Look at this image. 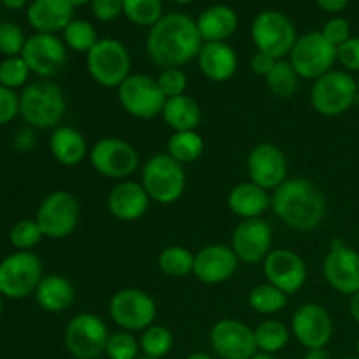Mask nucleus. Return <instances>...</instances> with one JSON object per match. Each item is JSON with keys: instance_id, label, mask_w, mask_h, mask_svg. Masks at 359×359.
<instances>
[{"instance_id": "56", "label": "nucleus", "mask_w": 359, "mask_h": 359, "mask_svg": "<svg viewBox=\"0 0 359 359\" xmlns=\"http://www.w3.org/2000/svg\"><path fill=\"white\" fill-rule=\"evenodd\" d=\"M251 359H276L273 354H265V353H256Z\"/></svg>"}, {"instance_id": "57", "label": "nucleus", "mask_w": 359, "mask_h": 359, "mask_svg": "<svg viewBox=\"0 0 359 359\" xmlns=\"http://www.w3.org/2000/svg\"><path fill=\"white\" fill-rule=\"evenodd\" d=\"M170 2L181 4V6H186V4H191V2H195V0H170Z\"/></svg>"}, {"instance_id": "50", "label": "nucleus", "mask_w": 359, "mask_h": 359, "mask_svg": "<svg viewBox=\"0 0 359 359\" xmlns=\"http://www.w3.org/2000/svg\"><path fill=\"white\" fill-rule=\"evenodd\" d=\"M316 4H318L319 9H323L325 13L337 14V13H342V11L346 9L349 0H316Z\"/></svg>"}, {"instance_id": "61", "label": "nucleus", "mask_w": 359, "mask_h": 359, "mask_svg": "<svg viewBox=\"0 0 359 359\" xmlns=\"http://www.w3.org/2000/svg\"><path fill=\"white\" fill-rule=\"evenodd\" d=\"M137 359H153V358H147V356H139Z\"/></svg>"}, {"instance_id": "48", "label": "nucleus", "mask_w": 359, "mask_h": 359, "mask_svg": "<svg viewBox=\"0 0 359 359\" xmlns=\"http://www.w3.org/2000/svg\"><path fill=\"white\" fill-rule=\"evenodd\" d=\"M37 144V137H35V130L32 126H25L14 133L13 147L18 153H30Z\"/></svg>"}, {"instance_id": "7", "label": "nucleus", "mask_w": 359, "mask_h": 359, "mask_svg": "<svg viewBox=\"0 0 359 359\" xmlns=\"http://www.w3.org/2000/svg\"><path fill=\"white\" fill-rule=\"evenodd\" d=\"M42 277V259L34 251L11 252L0 262V294L9 300L32 297Z\"/></svg>"}, {"instance_id": "59", "label": "nucleus", "mask_w": 359, "mask_h": 359, "mask_svg": "<svg viewBox=\"0 0 359 359\" xmlns=\"http://www.w3.org/2000/svg\"><path fill=\"white\" fill-rule=\"evenodd\" d=\"M356 351H358V356H359V339H358V342H356Z\"/></svg>"}, {"instance_id": "35", "label": "nucleus", "mask_w": 359, "mask_h": 359, "mask_svg": "<svg viewBox=\"0 0 359 359\" xmlns=\"http://www.w3.org/2000/svg\"><path fill=\"white\" fill-rule=\"evenodd\" d=\"M158 269L163 276L181 279L193 273L195 255L182 245H168L158 255Z\"/></svg>"}, {"instance_id": "22", "label": "nucleus", "mask_w": 359, "mask_h": 359, "mask_svg": "<svg viewBox=\"0 0 359 359\" xmlns=\"http://www.w3.org/2000/svg\"><path fill=\"white\" fill-rule=\"evenodd\" d=\"M238 262L233 249L226 244H210L200 249L195 255L193 276L207 286L224 284L237 273Z\"/></svg>"}, {"instance_id": "37", "label": "nucleus", "mask_w": 359, "mask_h": 359, "mask_svg": "<svg viewBox=\"0 0 359 359\" xmlns=\"http://www.w3.org/2000/svg\"><path fill=\"white\" fill-rule=\"evenodd\" d=\"M62 34L67 49L76 53H84V55H88L95 48V44L100 41L97 28L86 20H72Z\"/></svg>"}, {"instance_id": "40", "label": "nucleus", "mask_w": 359, "mask_h": 359, "mask_svg": "<svg viewBox=\"0 0 359 359\" xmlns=\"http://www.w3.org/2000/svg\"><path fill=\"white\" fill-rule=\"evenodd\" d=\"M44 238L35 219H20L9 231V242L16 251H34Z\"/></svg>"}, {"instance_id": "25", "label": "nucleus", "mask_w": 359, "mask_h": 359, "mask_svg": "<svg viewBox=\"0 0 359 359\" xmlns=\"http://www.w3.org/2000/svg\"><path fill=\"white\" fill-rule=\"evenodd\" d=\"M228 209L241 221L262 219L272 209V193L252 181L238 182L228 193Z\"/></svg>"}, {"instance_id": "21", "label": "nucleus", "mask_w": 359, "mask_h": 359, "mask_svg": "<svg viewBox=\"0 0 359 359\" xmlns=\"http://www.w3.org/2000/svg\"><path fill=\"white\" fill-rule=\"evenodd\" d=\"M249 181L262 186L266 191H273L287 179V158L279 146L262 142L248 154Z\"/></svg>"}, {"instance_id": "49", "label": "nucleus", "mask_w": 359, "mask_h": 359, "mask_svg": "<svg viewBox=\"0 0 359 359\" xmlns=\"http://www.w3.org/2000/svg\"><path fill=\"white\" fill-rule=\"evenodd\" d=\"M276 63H277V60L272 58L270 55H265V53H262V51H256L255 55L251 56L249 67H251V70L255 76L263 77V79H265V77L272 72V69L276 67Z\"/></svg>"}, {"instance_id": "2", "label": "nucleus", "mask_w": 359, "mask_h": 359, "mask_svg": "<svg viewBox=\"0 0 359 359\" xmlns=\"http://www.w3.org/2000/svg\"><path fill=\"white\" fill-rule=\"evenodd\" d=\"M272 210L291 230L314 231L325 221L328 202L312 179L287 177L272 191Z\"/></svg>"}, {"instance_id": "55", "label": "nucleus", "mask_w": 359, "mask_h": 359, "mask_svg": "<svg viewBox=\"0 0 359 359\" xmlns=\"http://www.w3.org/2000/svg\"><path fill=\"white\" fill-rule=\"evenodd\" d=\"M74 7H81V6H90L93 0H69Z\"/></svg>"}, {"instance_id": "11", "label": "nucleus", "mask_w": 359, "mask_h": 359, "mask_svg": "<svg viewBox=\"0 0 359 359\" xmlns=\"http://www.w3.org/2000/svg\"><path fill=\"white\" fill-rule=\"evenodd\" d=\"M251 39L256 51L270 55L276 60H284L293 51L297 42V28L293 21L279 11H262L252 20Z\"/></svg>"}, {"instance_id": "45", "label": "nucleus", "mask_w": 359, "mask_h": 359, "mask_svg": "<svg viewBox=\"0 0 359 359\" xmlns=\"http://www.w3.org/2000/svg\"><path fill=\"white\" fill-rule=\"evenodd\" d=\"M20 116V95L0 84V126L9 125Z\"/></svg>"}, {"instance_id": "20", "label": "nucleus", "mask_w": 359, "mask_h": 359, "mask_svg": "<svg viewBox=\"0 0 359 359\" xmlns=\"http://www.w3.org/2000/svg\"><path fill=\"white\" fill-rule=\"evenodd\" d=\"M230 248L238 262L245 265H258L265 262L273 249V230L265 219H245L235 226Z\"/></svg>"}, {"instance_id": "27", "label": "nucleus", "mask_w": 359, "mask_h": 359, "mask_svg": "<svg viewBox=\"0 0 359 359\" xmlns=\"http://www.w3.org/2000/svg\"><path fill=\"white\" fill-rule=\"evenodd\" d=\"M39 307L49 314H62L76 302V287L62 273H48L42 277L34 293Z\"/></svg>"}, {"instance_id": "23", "label": "nucleus", "mask_w": 359, "mask_h": 359, "mask_svg": "<svg viewBox=\"0 0 359 359\" xmlns=\"http://www.w3.org/2000/svg\"><path fill=\"white\" fill-rule=\"evenodd\" d=\"M151 198L139 181H119L107 196V209L114 219L133 223L146 216Z\"/></svg>"}, {"instance_id": "18", "label": "nucleus", "mask_w": 359, "mask_h": 359, "mask_svg": "<svg viewBox=\"0 0 359 359\" xmlns=\"http://www.w3.org/2000/svg\"><path fill=\"white\" fill-rule=\"evenodd\" d=\"M263 273L266 283L279 287L287 297L297 294L309 279L305 259L287 248H276L270 251L263 262Z\"/></svg>"}, {"instance_id": "14", "label": "nucleus", "mask_w": 359, "mask_h": 359, "mask_svg": "<svg viewBox=\"0 0 359 359\" xmlns=\"http://www.w3.org/2000/svg\"><path fill=\"white\" fill-rule=\"evenodd\" d=\"M290 63L302 79L316 81L333 70L337 63V48L326 41L321 30L309 32L297 39L293 51L290 53Z\"/></svg>"}, {"instance_id": "31", "label": "nucleus", "mask_w": 359, "mask_h": 359, "mask_svg": "<svg viewBox=\"0 0 359 359\" xmlns=\"http://www.w3.org/2000/svg\"><path fill=\"white\" fill-rule=\"evenodd\" d=\"M205 149L203 137L196 130L189 132H172L167 140V154L181 165L195 163Z\"/></svg>"}, {"instance_id": "38", "label": "nucleus", "mask_w": 359, "mask_h": 359, "mask_svg": "<svg viewBox=\"0 0 359 359\" xmlns=\"http://www.w3.org/2000/svg\"><path fill=\"white\" fill-rule=\"evenodd\" d=\"M123 14L137 27H153L163 18L161 0H123Z\"/></svg>"}, {"instance_id": "34", "label": "nucleus", "mask_w": 359, "mask_h": 359, "mask_svg": "<svg viewBox=\"0 0 359 359\" xmlns=\"http://www.w3.org/2000/svg\"><path fill=\"white\" fill-rule=\"evenodd\" d=\"M290 302L284 291H280L279 287L272 286L269 283L258 284V286L252 287L248 294V304L256 314L262 316H273L279 314L280 311H284Z\"/></svg>"}, {"instance_id": "17", "label": "nucleus", "mask_w": 359, "mask_h": 359, "mask_svg": "<svg viewBox=\"0 0 359 359\" xmlns=\"http://www.w3.org/2000/svg\"><path fill=\"white\" fill-rule=\"evenodd\" d=\"M21 56L39 79H51L62 72L69 55L65 42L58 35L34 34L27 39Z\"/></svg>"}, {"instance_id": "32", "label": "nucleus", "mask_w": 359, "mask_h": 359, "mask_svg": "<svg viewBox=\"0 0 359 359\" xmlns=\"http://www.w3.org/2000/svg\"><path fill=\"white\" fill-rule=\"evenodd\" d=\"M291 330L277 319H265L255 328V340L258 353L273 354L284 349L290 344Z\"/></svg>"}, {"instance_id": "3", "label": "nucleus", "mask_w": 359, "mask_h": 359, "mask_svg": "<svg viewBox=\"0 0 359 359\" xmlns=\"http://www.w3.org/2000/svg\"><path fill=\"white\" fill-rule=\"evenodd\" d=\"M67 114V97L49 79L28 83L20 93V118L34 130H55Z\"/></svg>"}, {"instance_id": "33", "label": "nucleus", "mask_w": 359, "mask_h": 359, "mask_svg": "<svg viewBox=\"0 0 359 359\" xmlns=\"http://www.w3.org/2000/svg\"><path fill=\"white\" fill-rule=\"evenodd\" d=\"M302 77L298 76L297 70L290 63V60H277L276 67L272 72L265 77L266 88L273 97L280 98V100H290L300 90Z\"/></svg>"}, {"instance_id": "53", "label": "nucleus", "mask_w": 359, "mask_h": 359, "mask_svg": "<svg viewBox=\"0 0 359 359\" xmlns=\"http://www.w3.org/2000/svg\"><path fill=\"white\" fill-rule=\"evenodd\" d=\"M2 2V6L6 7V9H11V11H21L25 9V7H28V0H0Z\"/></svg>"}, {"instance_id": "43", "label": "nucleus", "mask_w": 359, "mask_h": 359, "mask_svg": "<svg viewBox=\"0 0 359 359\" xmlns=\"http://www.w3.org/2000/svg\"><path fill=\"white\" fill-rule=\"evenodd\" d=\"M158 86H160L161 93L165 98H174L186 95V88H188V76L182 69H163L160 76L156 77Z\"/></svg>"}, {"instance_id": "4", "label": "nucleus", "mask_w": 359, "mask_h": 359, "mask_svg": "<svg viewBox=\"0 0 359 359\" xmlns=\"http://www.w3.org/2000/svg\"><path fill=\"white\" fill-rule=\"evenodd\" d=\"M140 184L149 195L151 202L172 205L184 195V165L175 161L167 153L153 154L140 168Z\"/></svg>"}, {"instance_id": "16", "label": "nucleus", "mask_w": 359, "mask_h": 359, "mask_svg": "<svg viewBox=\"0 0 359 359\" xmlns=\"http://www.w3.org/2000/svg\"><path fill=\"white\" fill-rule=\"evenodd\" d=\"M291 333L305 349H326L332 342L335 325L323 305L304 304L294 311L291 319Z\"/></svg>"}, {"instance_id": "6", "label": "nucleus", "mask_w": 359, "mask_h": 359, "mask_svg": "<svg viewBox=\"0 0 359 359\" xmlns=\"http://www.w3.org/2000/svg\"><path fill=\"white\" fill-rule=\"evenodd\" d=\"M358 86L353 74L333 69L312 83L311 104L325 118L346 114L358 100Z\"/></svg>"}, {"instance_id": "58", "label": "nucleus", "mask_w": 359, "mask_h": 359, "mask_svg": "<svg viewBox=\"0 0 359 359\" xmlns=\"http://www.w3.org/2000/svg\"><path fill=\"white\" fill-rule=\"evenodd\" d=\"M2 314H4V297L0 294V318H2Z\"/></svg>"}, {"instance_id": "13", "label": "nucleus", "mask_w": 359, "mask_h": 359, "mask_svg": "<svg viewBox=\"0 0 359 359\" xmlns=\"http://www.w3.org/2000/svg\"><path fill=\"white\" fill-rule=\"evenodd\" d=\"M116 93L123 111L132 118L144 119V121L161 116L167 102L158 86L156 77L147 74H130L116 90Z\"/></svg>"}, {"instance_id": "39", "label": "nucleus", "mask_w": 359, "mask_h": 359, "mask_svg": "<svg viewBox=\"0 0 359 359\" xmlns=\"http://www.w3.org/2000/svg\"><path fill=\"white\" fill-rule=\"evenodd\" d=\"M32 76V70L28 69L23 56H9L2 58L0 62V84L9 90H23L28 84Z\"/></svg>"}, {"instance_id": "9", "label": "nucleus", "mask_w": 359, "mask_h": 359, "mask_svg": "<svg viewBox=\"0 0 359 359\" xmlns=\"http://www.w3.org/2000/svg\"><path fill=\"white\" fill-rule=\"evenodd\" d=\"M90 165L97 174L114 181H126L140 167L139 151L125 139L102 137L90 147Z\"/></svg>"}, {"instance_id": "51", "label": "nucleus", "mask_w": 359, "mask_h": 359, "mask_svg": "<svg viewBox=\"0 0 359 359\" xmlns=\"http://www.w3.org/2000/svg\"><path fill=\"white\" fill-rule=\"evenodd\" d=\"M349 314L353 318V321L359 325V293L349 297Z\"/></svg>"}, {"instance_id": "42", "label": "nucleus", "mask_w": 359, "mask_h": 359, "mask_svg": "<svg viewBox=\"0 0 359 359\" xmlns=\"http://www.w3.org/2000/svg\"><path fill=\"white\" fill-rule=\"evenodd\" d=\"M27 39L23 28L14 21H0V55L4 58L21 56Z\"/></svg>"}, {"instance_id": "19", "label": "nucleus", "mask_w": 359, "mask_h": 359, "mask_svg": "<svg viewBox=\"0 0 359 359\" xmlns=\"http://www.w3.org/2000/svg\"><path fill=\"white\" fill-rule=\"evenodd\" d=\"M209 342L221 359H251L258 353L255 330L238 319H221L210 328Z\"/></svg>"}, {"instance_id": "29", "label": "nucleus", "mask_w": 359, "mask_h": 359, "mask_svg": "<svg viewBox=\"0 0 359 359\" xmlns=\"http://www.w3.org/2000/svg\"><path fill=\"white\" fill-rule=\"evenodd\" d=\"M196 28L203 42H226L238 28V16L230 6L216 4L196 18Z\"/></svg>"}, {"instance_id": "12", "label": "nucleus", "mask_w": 359, "mask_h": 359, "mask_svg": "<svg viewBox=\"0 0 359 359\" xmlns=\"http://www.w3.org/2000/svg\"><path fill=\"white\" fill-rule=\"evenodd\" d=\"M109 337L111 333L100 316L81 312L67 323L63 344L76 359H97L105 354Z\"/></svg>"}, {"instance_id": "28", "label": "nucleus", "mask_w": 359, "mask_h": 359, "mask_svg": "<svg viewBox=\"0 0 359 359\" xmlns=\"http://www.w3.org/2000/svg\"><path fill=\"white\" fill-rule=\"evenodd\" d=\"M49 151L63 167H77L90 156L86 137L69 125H60L53 130L49 137Z\"/></svg>"}, {"instance_id": "8", "label": "nucleus", "mask_w": 359, "mask_h": 359, "mask_svg": "<svg viewBox=\"0 0 359 359\" xmlns=\"http://www.w3.org/2000/svg\"><path fill=\"white\" fill-rule=\"evenodd\" d=\"M35 221L44 238L63 241L76 231L81 219L79 200L65 189H56L46 195L35 210Z\"/></svg>"}, {"instance_id": "44", "label": "nucleus", "mask_w": 359, "mask_h": 359, "mask_svg": "<svg viewBox=\"0 0 359 359\" xmlns=\"http://www.w3.org/2000/svg\"><path fill=\"white\" fill-rule=\"evenodd\" d=\"M321 34L325 35L326 41H328L330 44L335 46V48H339V46H342L344 42H347L353 37V35H351L349 21L342 16H335L332 18V20L326 21Z\"/></svg>"}, {"instance_id": "26", "label": "nucleus", "mask_w": 359, "mask_h": 359, "mask_svg": "<svg viewBox=\"0 0 359 359\" xmlns=\"http://www.w3.org/2000/svg\"><path fill=\"white\" fill-rule=\"evenodd\" d=\"M196 63L209 81L226 83L237 74L238 56L228 42H203Z\"/></svg>"}, {"instance_id": "30", "label": "nucleus", "mask_w": 359, "mask_h": 359, "mask_svg": "<svg viewBox=\"0 0 359 359\" xmlns=\"http://www.w3.org/2000/svg\"><path fill=\"white\" fill-rule=\"evenodd\" d=\"M161 118L172 132H189L198 128L202 121V109L195 98L189 95H181V97L167 98Z\"/></svg>"}, {"instance_id": "41", "label": "nucleus", "mask_w": 359, "mask_h": 359, "mask_svg": "<svg viewBox=\"0 0 359 359\" xmlns=\"http://www.w3.org/2000/svg\"><path fill=\"white\" fill-rule=\"evenodd\" d=\"M140 353V344L133 333L119 330V332L111 333L109 337L105 354L109 359H137Z\"/></svg>"}, {"instance_id": "24", "label": "nucleus", "mask_w": 359, "mask_h": 359, "mask_svg": "<svg viewBox=\"0 0 359 359\" xmlns=\"http://www.w3.org/2000/svg\"><path fill=\"white\" fill-rule=\"evenodd\" d=\"M74 9L69 0H32L27 7V20L35 34L56 35L74 20Z\"/></svg>"}, {"instance_id": "47", "label": "nucleus", "mask_w": 359, "mask_h": 359, "mask_svg": "<svg viewBox=\"0 0 359 359\" xmlns=\"http://www.w3.org/2000/svg\"><path fill=\"white\" fill-rule=\"evenodd\" d=\"M90 7L93 16L102 23L116 21L123 14V0H93Z\"/></svg>"}, {"instance_id": "54", "label": "nucleus", "mask_w": 359, "mask_h": 359, "mask_svg": "<svg viewBox=\"0 0 359 359\" xmlns=\"http://www.w3.org/2000/svg\"><path fill=\"white\" fill-rule=\"evenodd\" d=\"M186 359H212V358L205 353H191Z\"/></svg>"}, {"instance_id": "1", "label": "nucleus", "mask_w": 359, "mask_h": 359, "mask_svg": "<svg viewBox=\"0 0 359 359\" xmlns=\"http://www.w3.org/2000/svg\"><path fill=\"white\" fill-rule=\"evenodd\" d=\"M202 46L196 21L182 13L163 14L146 35L147 58L161 70L188 65L196 60Z\"/></svg>"}, {"instance_id": "10", "label": "nucleus", "mask_w": 359, "mask_h": 359, "mask_svg": "<svg viewBox=\"0 0 359 359\" xmlns=\"http://www.w3.org/2000/svg\"><path fill=\"white\" fill-rule=\"evenodd\" d=\"M156 302L147 291L139 287H123L109 300V316L119 330L130 333H142L154 325Z\"/></svg>"}, {"instance_id": "46", "label": "nucleus", "mask_w": 359, "mask_h": 359, "mask_svg": "<svg viewBox=\"0 0 359 359\" xmlns=\"http://www.w3.org/2000/svg\"><path fill=\"white\" fill-rule=\"evenodd\" d=\"M337 62L346 72L359 74V37H351L337 48Z\"/></svg>"}, {"instance_id": "52", "label": "nucleus", "mask_w": 359, "mask_h": 359, "mask_svg": "<svg viewBox=\"0 0 359 359\" xmlns=\"http://www.w3.org/2000/svg\"><path fill=\"white\" fill-rule=\"evenodd\" d=\"M302 359H333L326 349H307Z\"/></svg>"}, {"instance_id": "62", "label": "nucleus", "mask_w": 359, "mask_h": 359, "mask_svg": "<svg viewBox=\"0 0 359 359\" xmlns=\"http://www.w3.org/2000/svg\"><path fill=\"white\" fill-rule=\"evenodd\" d=\"M346 359H359V356H351V358H346Z\"/></svg>"}, {"instance_id": "36", "label": "nucleus", "mask_w": 359, "mask_h": 359, "mask_svg": "<svg viewBox=\"0 0 359 359\" xmlns=\"http://www.w3.org/2000/svg\"><path fill=\"white\" fill-rule=\"evenodd\" d=\"M140 353L147 358L163 359L174 349V335L167 326L151 325L140 333Z\"/></svg>"}, {"instance_id": "15", "label": "nucleus", "mask_w": 359, "mask_h": 359, "mask_svg": "<svg viewBox=\"0 0 359 359\" xmlns=\"http://www.w3.org/2000/svg\"><path fill=\"white\" fill-rule=\"evenodd\" d=\"M323 276L337 293L346 297L359 293V252L340 238L332 241L323 262Z\"/></svg>"}, {"instance_id": "60", "label": "nucleus", "mask_w": 359, "mask_h": 359, "mask_svg": "<svg viewBox=\"0 0 359 359\" xmlns=\"http://www.w3.org/2000/svg\"><path fill=\"white\" fill-rule=\"evenodd\" d=\"M356 86H358V95H359V77L356 79Z\"/></svg>"}, {"instance_id": "5", "label": "nucleus", "mask_w": 359, "mask_h": 359, "mask_svg": "<svg viewBox=\"0 0 359 359\" xmlns=\"http://www.w3.org/2000/svg\"><path fill=\"white\" fill-rule=\"evenodd\" d=\"M86 69L98 86L118 90L132 74V56L121 41L105 37L86 55Z\"/></svg>"}]
</instances>
